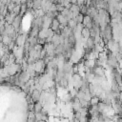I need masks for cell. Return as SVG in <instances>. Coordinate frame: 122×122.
<instances>
[{"mask_svg": "<svg viewBox=\"0 0 122 122\" xmlns=\"http://www.w3.org/2000/svg\"><path fill=\"white\" fill-rule=\"evenodd\" d=\"M92 72L94 74V76H100V77H106V71L104 67L101 66H94L92 69Z\"/></svg>", "mask_w": 122, "mask_h": 122, "instance_id": "1", "label": "cell"}, {"mask_svg": "<svg viewBox=\"0 0 122 122\" xmlns=\"http://www.w3.org/2000/svg\"><path fill=\"white\" fill-rule=\"evenodd\" d=\"M21 21H22V18H21V15H18V16H16L15 17V19L13 20V22H12V26H13V28L16 30H18L19 29H20V27H21Z\"/></svg>", "mask_w": 122, "mask_h": 122, "instance_id": "2", "label": "cell"}, {"mask_svg": "<svg viewBox=\"0 0 122 122\" xmlns=\"http://www.w3.org/2000/svg\"><path fill=\"white\" fill-rule=\"evenodd\" d=\"M41 92H42V91H40V90H34L32 92H31V98H32V100H33V102L35 103V102H37V101H39V98H40V96H41Z\"/></svg>", "mask_w": 122, "mask_h": 122, "instance_id": "3", "label": "cell"}, {"mask_svg": "<svg viewBox=\"0 0 122 122\" xmlns=\"http://www.w3.org/2000/svg\"><path fill=\"white\" fill-rule=\"evenodd\" d=\"M86 44H87V48H88V49L93 51V48H94V46H95L94 38H93V37H90V38H88Z\"/></svg>", "mask_w": 122, "mask_h": 122, "instance_id": "4", "label": "cell"}, {"mask_svg": "<svg viewBox=\"0 0 122 122\" xmlns=\"http://www.w3.org/2000/svg\"><path fill=\"white\" fill-rule=\"evenodd\" d=\"M42 1L43 0H32V10H40L42 6Z\"/></svg>", "mask_w": 122, "mask_h": 122, "instance_id": "5", "label": "cell"}, {"mask_svg": "<svg viewBox=\"0 0 122 122\" xmlns=\"http://www.w3.org/2000/svg\"><path fill=\"white\" fill-rule=\"evenodd\" d=\"M59 27H60V23H59V21L56 19V18H54V19H52V21H51V29L52 30H57L58 29H59Z\"/></svg>", "mask_w": 122, "mask_h": 122, "instance_id": "6", "label": "cell"}, {"mask_svg": "<svg viewBox=\"0 0 122 122\" xmlns=\"http://www.w3.org/2000/svg\"><path fill=\"white\" fill-rule=\"evenodd\" d=\"M84 65H85V67H86V68L92 69V68L95 66V60H92V59L84 60Z\"/></svg>", "mask_w": 122, "mask_h": 122, "instance_id": "7", "label": "cell"}, {"mask_svg": "<svg viewBox=\"0 0 122 122\" xmlns=\"http://www.w3.org/2000/svg\"><path fill=\"white\" fill-rule=\"evenodd\" d=\"M12 42V38L10 36V35H3V39H2V43L5 45V46H9L10 43Z\"/></svg>", "mask_w": 122, "mask_h": 122, "instance_id": "8", "label": "cell"}, {"mask_svg": "<svg viewBox=\"0 0 122 122\" xmlns=\"http://www.w3.org/2000/svg\"><path fill=\"white\" fill-rule=\"evenodd\" d=\"M42 110H43V104H42L41 102H39V101L35 102V103H34V109H33L34 112H35V113L40 112Z\"/></svg>", "mask_w": 122, "mask_h": 122, "instance_id": "9", "label": "cell"}, {"mask_svg": "<svg viewBox=\"0 0 122 122\" xmlns=\"http://www.w3.org/2000/svg\"><path fill=\"white\" fill-rule=\"evenodd\" d=\"M51 43H52V44L55 46V48H56L58 45H60V35H57V34H55V35L52 37Z\"/></svg>", "mask_w": 122, "mask_h": 122, "instance_id": "10", "label": "cell"}, {"mask_svg": "<svg viewBox=\"0 0 122 122\" xmlns=\"http://www.w3.org/2000/svg\"><path fill=\"white\" fill-rule=\"evenodd\" d=\"M100 102V98L97 97V96H92L91 101H90V105L91 106H97L98 103Z\"/></svg>", "mask_w": 122, "mask_h": 122, "instance_id": "11", "label": "cell"}, {"mask_svg": "<svg viewBox=\"0 0 122 122\" xmlns=\"http://www.w3.org/2000/svg\"><path fill=\"white\" fill-rule=\"evenodd\" d=\"M81 34H82V37H84L85 39H88L91 37V33H90V30H88L87 28H84L83 30L81 31Z\"/></svg>", "mask_w": 122, "mask_h": 122, "instance_id": "12", "label": "cell"}, {"mask_svg": "<svg viewBox=\"0 0 122 122\" xmlns=\"http://www.w3.org/2000/svg\"><path fill=\"white\" fill-rule=\"evenodd\" d=\"M77 24H83V21H84V15L83 14H81V13H79L75 18H72Z\"/></svg>", "mask_w": 122, "mask_h": 122, "instance_id": "13", "label": "cell"}, {"mask_svg": "<svg viewBox=\"0 0 122 122\" xmlns=\"http://www.w3.org/2000/svg\"><path fill=\"white\" fill-rule=\"evenodd\" d=\"M88 10H89V8L87 6H85V5H83V6L80 7V13L85 16V15L88 14Z\"/></svg>", "mask_w": 122, "mask_h": 122, "instance_id": "14", "label": "cell"}, {"mask_svg": "<svg viewBox=\"0 0 122 122\" xmlns=\"http://www.w3.org/2000/svg\"><path fill=\"white\" fill-rule=\"evenodd\" d=\"M68 26H69L71 30H74V29L76 28V26H77V23H76L73 19H71V20H69V22H68Z\"/></svg>", "mask_w": 122, "mask_h": 122, "instance_id": "15", "label": "cell"}, {"mask_svg": "<svg viewBox=\"0 0 122 122\" xmlns=\"http://www.w3.org/2000/svg\"><path fill=\"white\" fill-rule=\"evenodd\" d=\"M13 12H14V14L16 16L20 15V13H21V5H16L14 10H13Z\"/></svg>", "mask_w": 122, "mask_h": 122, "instance_id": "16", "label": "cell"}, {"mask_svg": "<svg viewBox=\"0 0 122 122\" xmlns=\"http://www.w3.org/2000/svg\"><path fill=\"white\" fill-rule=\"evenodd\" d=\"M70 10L71 12H73V11H80V6L77 5V4H75V5H72L71 4V7Z\"/></svg>", "mask_w": 122, "mask_h": 122, "instance_id": "17", "label": "cell"}, {"mask_svg": "<svg viewBox=\"0 0 122 122\" xmlns=\"http://www.w3.org/2000/svg\"><path fill=\"white\" fill-rule=\"evenodd\" d=\"M92 19L89 16V15H85L84 16V21H83V25L84 26H86L88 23H90V22H92Z\"/></svg>", "mask_w": 122, "mask_h": 122, "instance_id": "18", "label": "cell"}, {"mask_svg": "<svg viewBox=\"0 0 122 122\" xmlns=\"http://www.w3.org/2000/svg\"><path fill=\"white\" fill-rule=\"evenodd\" d=\"M77 92H78V90H76V89H72V90H71L69 92H70V94H71V96L72 97V98H74V97H76V94H77Z\"/></svg>", "mask_w": 122, "mask_h": 122, "instance_id": "19", "label": "cell"}, {"mask_svg": "<svg viewBox=\"0 0 122 122\" xmlns=\"http://www.w3.org/2000/svg\"><path fill=\"white\" fill-rule=\"evenodd\" d=\"M64 10H65V7H64L62 4H57V5H56V10H57V11L61 12V11H63Z\"/></svg>", "mask_w": 122, "mask_h": 122, "instance_id": "20", "label": "cell"}, {"mask_svg": "<svg viewBox=\"0 0 122 122\" xmlns=\"http://www.w3.org/2000/svg\"><path fill=\"white\" fill-rule=\"evenodd\" d=\"M50 11H56V5L54 3L51 4V6L50 8Z\"/></svg>", "mask_w": 122, "mask_h": 122, "instance_id": "21", "label": "cell"}, {"mask_svg": "<svg viewBox=\"0 0 122 122\" xmlns=\"http://www.w3.org/2000/svg\"><path fill=\"white\" fill-rule=\"evenodd\" d=\"M71 4H72V5L77 4V0H71Z\"/></svg>", "mask_w": 122, "mask_h": 122, "instance_id": "22", "label": "cell"}, {"mask_svg": "<svg viewBox=\"0 0 122 122\" xmlns=\"http://www.w3.org/2000/svg\"><path fill=\"white\" fill-rule=\"evenodd\" d=\"M27 1H28V0H21V1H20V5H24V4H26Z\"/></svg>", "mask_w": 122, "mask_h": 122, "instance_id": "23", "label": "cell"}, {"mask_svg": "<svg viewBox=\"0 0 122 122\" xmlns=\"http://www.w3.org/2000/svg\"><path fill=\"white\" fill-rule=\"evenodd\" d=\"M118 98H119V100L122 102V91L119 92V97H118Z\"/></svg>", "mask_w": 122, "mask_h": 122, "instance_id": "24", "label": "cell"}]
</instances>
